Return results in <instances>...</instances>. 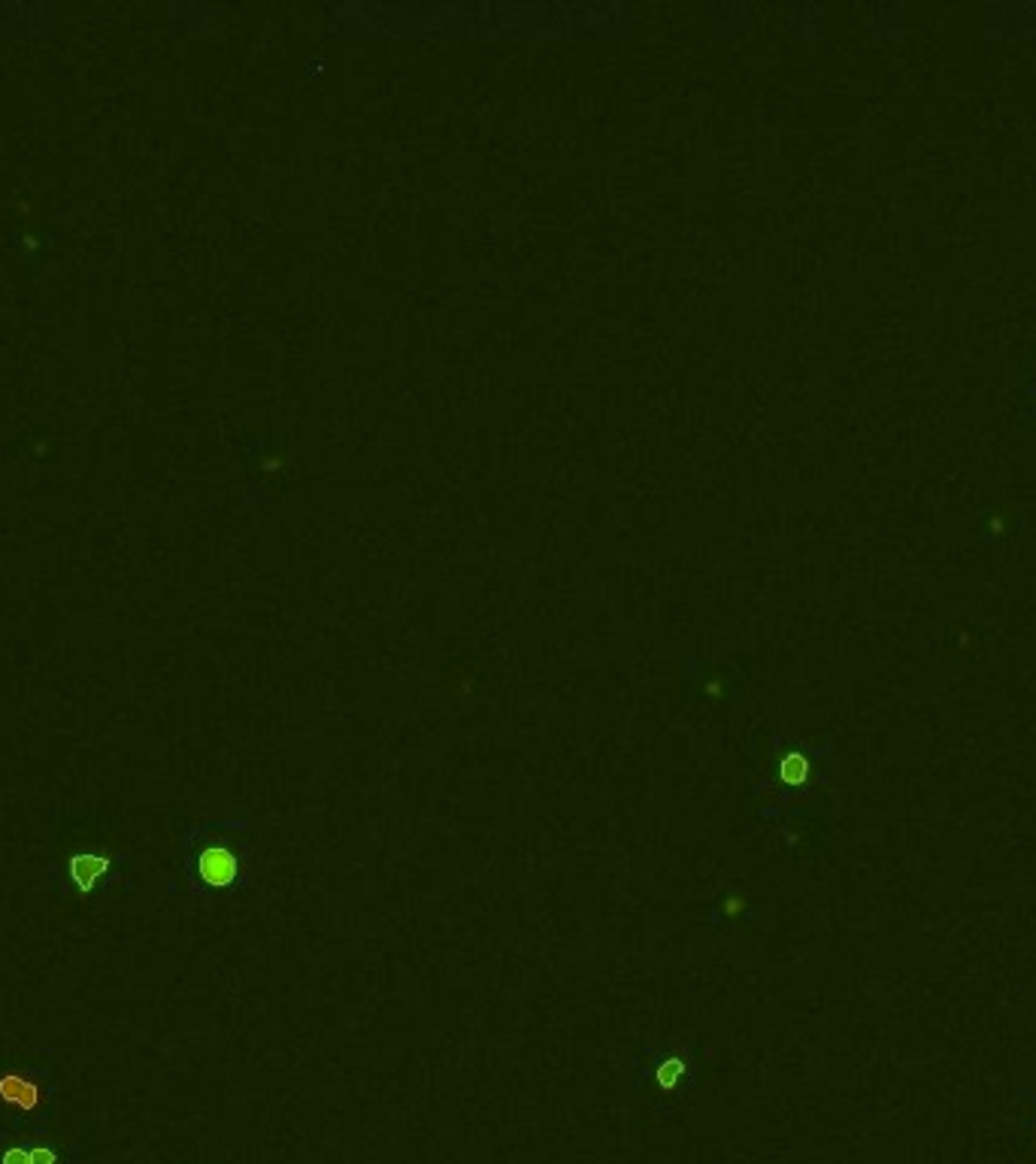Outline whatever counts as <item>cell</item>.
I'll list each match as a JSON object with an SVG mask.
<instances>
[{
    "label": "cell",
    "mask_w": 1036,
    "mask_h": 1164,
    "mask_svg": "<svg viewBox=\"0 0 1036 1164\" xmlns=\"http://www.w3.org/2000/svg\"><path fill=\"white\" fill-rule=\"evenodd\" d=\"M106 871H109V858H103V855L83 852V855H73V858H70V880L76 883V888H80L83 894L94 891V883H97Z\"/></svg>",
    "instance_id": "obj_3"
},
{
    "label": "cell",
    "mask_w": 1036,
    "mask_h": 1164,
    "mask_svg": "<svg viewBox=\"0 0 1036 1164\" xmlns=\"http://www.w3.org/2000/svg\"><path fill=\"white\" fill-rule=\"evenodd\" d=\"M197 868H200L203 883L213 885V888H225V885H230L237 880V871H240L237 855H233L230 849H225V846H210V849H203Z\"/></svg>",
    "instance_id": "obj_1"
},
{
    "label": "cell",
    "mask_w": 1036,
    "mask_h": 1164,
    "mask_svg": "<svg viewBox=\"0 0 1036 1164\" xmlns=\"http://www.w3.org/2000/svg\"><path fill=\"white\" fill-rule=\"evenodd\" d=\"M0 1164H31V1156H28L25 1150H19V1146H12V1150H6V1153H3V1159H0Z\"/></svg>",
    "instance_id": "obj_6"
},
{
    "label": "cell",
    "mask_w": 1036,
    "mask_h": 1164,
    "mask_svg": "<svg viewBox=\"0 0 1036 1164\" xmlns=\"http://www.w3.org/2000/svg\"><path fill=\"white\" fill-rule=\"evenodd\" d=\"M779 777H782V783L791 786V789L807 786L812 777V758L807 752H797V749H794V752H785L782 761H779Z\"/></svg>",
    "instance_id": "obj_4"
},
{
    "label": "cell",
    "mask_w": 1036,
    "mask_h": 1164,
    "mask_svg": "<svg viewBox=\"0 0 1036 1164\" xmlns=\"http://www.w3.org/2000/svg\"><path fill=\"white\" fill-rule=\"evenodd\" d=\"M28 1156H31V1164H55V1162H58V1159H55V1153H52V1150H45V1146H34V1150H31Z\"/></svg>",
    "instance_id": "obj_7"
},
{
    "label": "cell",
    "mask_w": 1036,
    "mask_h": 1164,
    "mask_svg": "<svg viewBox=\"0 0 1036 1164\" xmlns=\"http://www.w3.org/2000/svg\"><path fill=\"white\" fill-rule=\"evenodd\" d=\"M1022 1101L1034 1107V1113H1031L1028 1119H1022V1125H1031V1128H1036V1092H1025V1095H1022Z\"/></svg>",
    "instance_id": "obj_8"
},
{
    "label": "cell",
    "mask_w": 1036,
    "mask_h": 1164,
    "mask_svg": "<svg viewBox=\"0 0 1036 1164\" xmlns=\"http://www.w3.org/2000/svg\"><path fill=\"white\" fill-rule=\"evenodd\" d=\"M0 1101L12 1104L19 1110H37L40 1089L31 1079L19 1076V1073H6V1076H0Z\"/></svg>",
    "instance_id": "obj_2"
},
{
    "label": "cell",
    "mask_w": 1036,
    "mask_h": 1164,
    "mask_svg": "<svg viewBox=\"0 0 1036 1164\" xmlns=\"http://www.w3.org/2000/svg\"><path fill=\"white\" fill-rule=\"evenodd\" d=\"M682 1071H685V1065H682L679 1059H670L667 1065H661V1071H658V1082H661V1089H673V1086H677V1079L682 1076Z\"/></svg>",
    "instance_id": "obj_5"
}]
</instances>
